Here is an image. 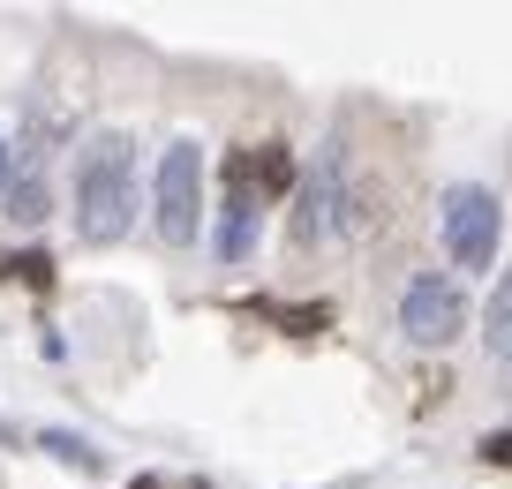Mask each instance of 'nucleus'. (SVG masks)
Masks as SVG:
<instances>
[{"mask_svg": "<svg viewBox=\"0 0 512 489\" xmlns=\"http://www.w3.org/2000/svg\"><path fill=\"white\" fill-rule=\"evenodd\" d=\"M128 211H136L128 143H121V136H98L91 151L76 158V234L106 249V241H121V234H128Z\"/></svg>", "mask_w": 512, "mask_h": 489, "instance_id": "obj_1", "label": "nucleus"}, {"mask_svg": "<svg viewBox=\"0 0 512 489\" xmlns=\"http://www.w3.org/2000/svg\"><path fill=\"white\" fill-rule=\"evenodd\" d=\"M437 219H445V249H452V264H460V271H490L497 264V226H505V211H497L490 189L460 181Z\"/></svg>", "mask_w": 512, "mask_h": 489, "instance_id": "obj_2", "label": "nucleus"}, {"mask_svg": "<svg viewBox=\"0 0 512 489\" xmlns=\"http://www.w3.org/2000/svg\"><path fill=\"white\" fill-rule=\"evenodd\" d=\"M196 219H204V158H196V143H166V158H159V234L196 241Z\"/></svg>", "mask_w": 512, "mask_h": 489, "instance_id": "obj_3", "label": "nucleus"}, {"mask_svg": "<svg viewBox=\"0 0 512 489\" xmlns=\"http://www.w3.org/2000/svg\"><path fill=\"white\" fill-rule=\"evenodd\" d=\"M460 324H467L460 286L437 279V271H422V279L407 286V301H400V332L415 339V347H452V339H460Z\"/></svg>", "mask_w": 512, "mask_h": 489, "instance_id": "obj_4", "label": "nucleus"}, {"mask_svg": "<svg viewBox=\"0 0 512 489\" xmlns=\"http://www.w3.org/2000/svg\"><path fill=\"white\" fill-rule=\"evenodd\" d=\"M339 181H347V158H339V143H324L317 174L302 181V211H294V241L302 249H324L339 234Z\"/></svg>", "mask_w": 512, "mask_h": 489, "instance_id": "obj_5", "label": "nucleus"}, {"mask_svg": "<svg viewBox=\"0 0 512 489\" xmlns=\"http://www.w3.org/2000/svg\"><path fill=\"white\" fill-rule=\"evenodd\" d=\"M482 339H490L497 362H512V264L497 271V286H490V309H482Z\"/></svg>", "mask_w": 512, "mask_h": 489, "instance_id": "obj_6", "label": "nucleus"}, {"mask_svg": "<svg viewBox=\"0 0 512 489\" xmlns=\"http://www.w3.org/2000/svg\"><path fill=\"white\" fill-rule=\"evenodd\" d=\"M249 241H256V196H226V226H219V256H249Z\"/></svg>", "mask_w": 512, "mask_h": 489, "instance_id": "obj_7", "label": "nucleus"}, {"mask_svg": "<svg viewBox=\"0 0 512 489\" xmlns=\"http://www.w3.org/2000/svg\"><path fill=\"white\" fill-rule=\"evenodd\" d=\"M256 189H264V196H287V189H294V158L279 151V143H264V151H256Z\"/></svg>", "mask_w": 512, "mask_h": 489, "instance_id": "obj_8", "label": "nucleus"}, {"mask_svg": "<svg viewBox=\"0 0 512 489\" xmlns=\"http://www.w3.org/2000/svg\"><path fill=\"white\" fill-rule=\"evenodd\" d=\"M264 316H272V324H287V332H324V324H332V309H287V301H264Z\"/></svg>", "mask_w": 512, "mask_h": 489, "instance_id": "obj_9", "label": "nucleus"}, {"mask_svg": "<svg viewBox=\"0 0 512 489\" xmlns=\"http://www.w3.org/2000/svg\"><path fill=\"white\" fill-rule=\"evenodd\" d=\"M8 211H16L23 226H38L46 219V189H38V181H8Z\"/></svg>", "mask_w": 512, "mask_h": 489, "instance_id": "obj_10", "label": "nucleus"}, {"mask_svg": "<svg viewBox=\"0 0 512 489\" xmlns=\"http://www.w3.org/2000/svg\"><path fill=\"white\" fill-rule=\"evenodd\" d=\"M8 271H16L23 286H53V264H46V256H16V264H8Z\"/></svg>", "mask_w": 512, "mask_h": 489, "instance_id": "obj_11", "label": "nucleus"}, {"mask_svg": "<svg viewBox=\"0 0 512 489\" xmlns=\"http://www.w3.org/2000/svg\"><path fill=\"white\" fill-rule=\"evenodd\" d=\"M482 459H490V467H512V429H490V437H482Z\"/></svg>", "mask_w": 512, "mask_h": 489, "instance_id": "obj_12", "label": "nucleus"}, {"mask_svg": "<svg viewBox=\"0 0 512 489\" xmlns=\"http://www.w3.org/2000/svg\"><path fill=\"white\" fill-rule=\"evenodd\" d=\"M46 444H53V452H61V459H76V467H91V444H83V437H61V429H53Z\"/></svg>", "mask_w": 512, "mask_h": 489, "instance_id": "obj_13", "label": "nucleus"}, {"mask_svg": "<svg viewBox=\"0 0 512 489\" xmlns=\"http://www.w3.org/2000/svg\"><path fill=\"white\" fill-rule=\"evenodd\" d=\"M0 189H8V143H0Z\"/></svg>", "mask_w": 512, "mask_h": 489, "instance_id": "obj_14", "label": "nucleus"}, {"mask_svg": "<svg viewBox=\"0 0 512 489\" xmlns=\"http://www.w3.org/2000/svg\"><path fill=\"white\" fill-rule=\"evenodd\" d=\"M128 489H159V482H151V474H144V482H128Z\"/></svg>", "mask_w": 512, "mask_h": 489, "instance_id": "obj_15", "label": "nucleus"}, {"mask_svg": "<svg viewBox=\"0 0 512 489\" xmlns=\"http://www.w3.org/2000/svg\"><path fill=\"white\" fill-rule=\"evenodd\" d=\"M0 437H8V429H0Z\"/></svg>", "mask_w": 512, "mask_h": 489, "instance_id": "obj_16", "label": "nucleus"}]
</instances>
